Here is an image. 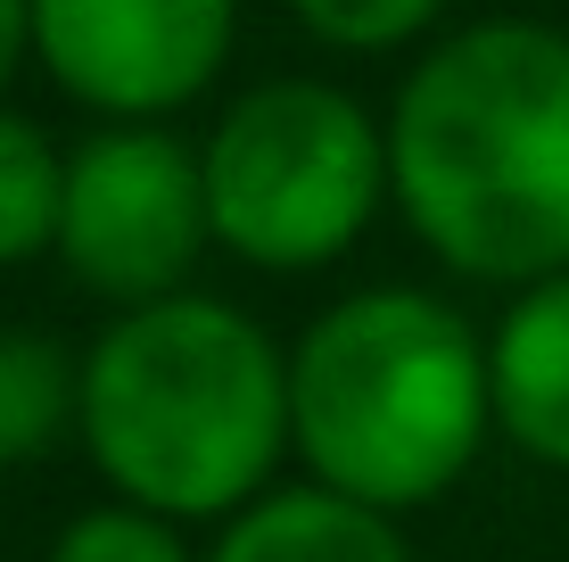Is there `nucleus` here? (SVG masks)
I'll list each match as a JSON object with an SVG mask.
<instances>
[{
    "label": "nucleus",
    "mask_w": 569,
    "mask_h": 562,
    "mask_svg": "<svg viewBox=\"0 0 569 562\" xmlns=\"http://www.w3.org/2000/svg\"><path fill=\"white\" fill-rule=\"evenodd\" d=\"M388 199L462 282L569 274V33L479 17L429 42L388 108Z\"/></svg>",
    "instance_id": "nucleus-1"
},
{
    "label": "nucleus",
    "mask_w": 569,
    "mask_h": 562,
    "mask_svg": "<svg viewBox=\"0 0 569 562\" xmlns=\"http://www.w3.org/2000/svg\"><path fill=\"white\" fill-rule=\"evenodd\" d=\"M74 438L124 505L231 521L289 455V347L207 289L116 306L83 347Z\"/></svg>",
    "instance_id": "nucleus-2"
},
{
    "label": "nucleus",
    "mask_w": 569,
    "mask_h": 562,
    "mask_svg": "<svg viewBox=\"0 0 569 562\" xmlns=\"http://www.w3.org/2000/svg\"><path fill=\"white\" fill-rule=\"evenodd\" d=\"M496 431L487 339L438 289H356L289 347V455L371 513L438 505Z\"/></svg>",
    "instance_id": "nucleus-3"
},
{
    "label": "nucleus",
    "mask_w": 569,
    "mask_h": 562,
    "mask_svg": "<svg viewBox=\"0 0 569 562\" xmlns=\"http://www.w3.org/2000/svg\"><path fill=\"white\" fill-rule=\"evenodd\" d=\"M207 231L257 274H322L388 207V125L322 75L240 91L199 141Z\"/></svg>",
    "instance_id": "nucleus-4"
},
{
    "label": "nucleus",
    "mask_w": 569,
    "mask_h": 562,
    "mask_svg": "<svg viewBox=\"0 0 569 562\" xmlns=\"http://www.w3.org/2000/svg\"><path fill=\"white\" fill-rule=\"evenodd\" d=\"M214 248L207 231V174L199 149L166 125H100L67 149L58 190V248L91 298L149 306L190 289V265Z\"/></svg>",
    "instance_id": "nucleus-5"
},
{
    "label": "nucleus",
    "mask_w": 569,
    "mask_h": 562,
    "mask_svg": "<svg viewBox=\"0 0 569 562\" xmlns=\"http://www.w3.org/2000/svg\"><path fill=\"white\" fill-rule=\"evenodd\" d=\"M240 0H33V67L108 125H166L214 91Z\"/></svg>",
    "instance_id": "nucleus-6"
},
{
    "label": "nucleus",
    "mask_w": 569,
    "mask_h": 562,
    "mask_svg": "<svg viewBox=\"0 0 569 562\" xmlns=\"http://www.w3.org/2000/svg\"><path fill=\"white\" fill-rule=\"evenodd\" d=\"M487 390H496V431L528 463L569 472V274L528 282L503 323L487 332Z\"/></svg>",
    "instance_id": "nucleus-7"
},
{
    "label": "nucleus",
    "mask_w": 569,
    "mask_h": 562,
    "mask_svg": "<svg viewBox=\"0 0 569 562\" xmlns=\"http://www.w3.org/2000/svg\"><path fill=\"white\" fill-rule=\"evenodd\" d=\"M199 562H413V546L397 513H371L306 480V489H264L257 505H240Z\"/></svg>",
    "instance_id": "nucleus-8"
},
{
    "label": "nucleus",
    "mask_w": 569,
    "mask_h": 562,
    "mask_svg": "<svg viewBox=\"0 0 569 562\" xmlns=\"http://www.w3.org/2000/svg\"><path fill=\"white\" fill-rule=\"evenodd\" d=\"M74 390H83V356H67L50 332L0 323V472L42 463L74 431Z\"/></svg>",
    "instance_id": "nucleus-9"
},
{
    "label": "nucleus",
    "mask_w": 569,
    "mask_h": 562,
    "mask_svg": "<svg viewBox=\"0 0 569 562\" xmlns=\"http://www.w3.org/2000/svg\"><path fill=\"white\" fill-rule=\"evenodd\" d=\"M58 190H67V149L0 100V274L58 248Z\"/></svg>",
    "instance_id": "nucleus-10"
},
{
    "label": "nucleus",
    "mask_w": 569,
    "mask_h": 562,
    "mask_svg": "<svg viewBox=\"0 0 569 562\" xmlns=\"http://www.w3.org/2000/svg\"><path fill=\"white\" fill-rule=\"evenodd\" d=\"M42 562H199L182 538V521L149 513V505H124V496H108V505L74 513L67 530L50 538Z\"/></svg>",
    "instance_id": "nucleus-11"
},
{
    "label": "nucleus",
    "mask_w": 569,
    "mask_h": 562,
    "mask_svg": "<svg viewBox=\"0 0 569 562\" xmlns=\"http://www.w3.org/2000/svg\"><path fill=\"white\" fill-rule=\"evenodd\" d=\"M289 17L339 58H388V50L421 42L446 17V0H289Z\"/></svg>",
    "instance_id": "nucleus-12"
},
{
    "label": "nucleus",
    "mask_w": 569,
    "mask_h": 562,
    "mask_svg": "<svg viewBox=\"0 0 569 562\" xmlns=\"http://www.w3.org/2000/svg\"><path fill=\"white\" fill-rule=\"evenodd\" d=\"M26 58H33V0H0V100H9Z\"/></svg>",
    "instance_id": "nucleus-13"
}]
</instances>
